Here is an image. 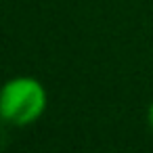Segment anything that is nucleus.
<instances>
[{"mask_svg":"<svg viewBox=\"0 0 153 153\" xmlns=\"http://www.w3.org/2000/svg\"><path fill=\"white\" fill-rule=\"evenodd\" d=\"M48 107L44 84L32 76H15L0 86V120L23 128L38 122Z\"/></svg>","mask_w":153,"mask_h":153,"instance_id":"obj_1","label":"nucleus"},{"mask_svg":"<svg viewBox=\"0 0 153 153\" xmlns=\"http://www.w3.org/2000/svg\"><path fill=\"white\" fill-rule=\"evenodd\" d=\"M147 124H149V128H151V132H153V103H151L149 109H147Z\"/></svg>","mask_w":153,"mask_h":153,"instance_id":"obj_2","label":"nucleus"}]
</instances>
